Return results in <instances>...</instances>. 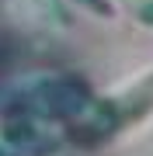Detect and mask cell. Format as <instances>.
Masks as SVG:
<instances>
[{
	"instance_id": "6da1fadb",
	"label": "cell",
	"mask_w": 153,
	"mask_h": 156,
	"mask_svg": "<svg viewBox=\"0 0 153 156\" xmlns=\"http://www.w3.org/2000/svg\"><path fill=\"white\" fill-rule=\"evenodd\" d=\"M108 118L104 115H87L84 118V125L87 128H94L97 135H108L111 128H118V125H132L136 118H143L146 111H153V76H146L136 90H129L125 97L118 101H108V104H101Z\"/></svg>"
}]
</instances>
